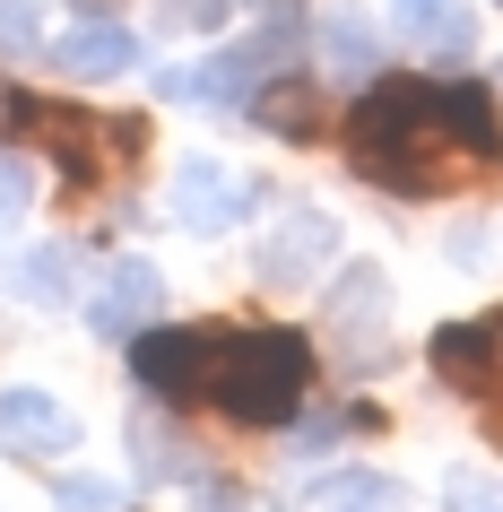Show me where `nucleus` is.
I'll return each mask as SVG.
<instances>
[{
    "label": "nucleus",
    "instance_id": "obj_13",
    "mask_svg": "<svg viewBox=\"0 0 503 512\" xmlns=\"http://www.w3.org/2000/svg\"><path fill=\"white\" fill-rule=\"evenodd\" d=\"M252 122L278 131V139H321L330 113H321V87H313V79H269L261 96H252Z\"/></svg>",
    "mask_w": 503,
    "mask_h": 512
},
{
    "label": "nucleus",
    "instance_id": "obj_19",
    "mask_svg": "<svg viewBox=\"0 0 503 512\" xmlns=\"http://www.w3.org/2000/svg\"><path fill=\"white\" fill-rule=\"evenodd\" d=\"M35 35H44V0H0V44L27 53Z\"/></svg>",
    "mask_w": 503,
    "mask_h": 512
},
{
    "label": "nucleus",
    "instance_id": "obj_20",
    "mask_svg": "<svg viewBox=\"0 0 503 512\" xmlns=\"http://www.w3.org/2000/svg\"><path fill=\"white\" fill-rule=\"evenodd\" d=\"M226 9H235V0H157V18H165V27H183V35L226 27Z\"/></svg>",
    "mask_w": 503,
    "mask_h": 512
},
{
    "label": "nucleus",
    "instance_id": "obj_18",
    "mask_svg": "<svg viewBox=\"0 0 503 512\" xmlns=\"http://www.w3.org/2000/svg\"><path fill=\"white\" fill-rule=\"evenodd\" d=\"M373 408H330V417H304V452H330V443H347V434H365Z\"/></svg>",
    "mask_w": 503,
    "mask_h": 512
},
{
    "label": "nucleus",
    "instance_id": "obj_14",
    "mask_svg": "<svg viewBox=\"0 0 503 512\" xmlns=\"http://www.w3.org/2000/svg\"><path fill=\"white\" fill-rule=\"evenodd\" d=\"M304 512H399V486L382 469H321L304 486Z\"/></svg>",
    "mask_w": 503,
    "mask_h": 512
},
{
    "label": "nucleus",
    "instance_id": "obj_4",
    "mask_svg": "<svg viewBox=\"0 0 503 512\" xmlns=\"http://www.w3.org/2000/svg\"><path fill=\"white\" fill-rule=\"evenodd\" d=\"M287 18H269L261 35H235L226 53H209V61H191V70H157V96L165 105H252L269 87V70L287 61Z\"/></svg>",
    "mask_w": 503,
    "mask_h": 512
},
{
    "label": "nucleus",
    "instance_id": "obj_6",
    "mask_svg": "<svg viewBox=\"0 0 503 512\" xmlns=\"http://www.w3.org/2000/svg\"><path fill=\"white\" fill-rule=\"evenodd\" d=\"M252 200H261V183H243L235 165H217V157H183V165H174V217H183L191 235H226V226H243Z\"/></svg>",
    "mask_w": 503,
    "mask_h": 512
},
{
    "label": "nucleus",
    "instance_id": "obj_15",
    "mask_svg": "<svg viewBox=\"0 0 503 512\" xmlns=\"http://www.w3.org/2000/svg\"><path fill=\"white\" fill-rule=\"evenodd\" d=\"M131 460L148 469V478H165V486H191V478H200V452L165 426L157 408H139V417H131Z\"/></svg>",
    "mask_w": 503,
    "mask_h": 512
},
{
    "label": "nucleus",
    "instance_id": "obj_12",
    "mask_svg": "<svg viewBox=\"0 0 503 512\" xmlns=\"http://www.w3.org/2000/svg\"><path fill=\"white\" fill-rule=\"evenodd\" d=\"M44 61H53L61 79H122V70H139V35L113 27V18H79Z\"/></svg>",
    "mask_w": 503,
    "mask_h": 512
},
{
    "label": "nucleus",
    "instance_id": "obj_5",
    "mask_svg": "<svg viewBox=\"0 0 503 512\" xmlns=\"http://www.w3.org/2000/svg\"><path fill=\"white\" fill-rule=\"evenodd\" d=\"M18 122L70 165V183H105V174H122L148 148L139 122H105V113H79V105H18Z\"/></svg>",
    "mask_w": 503,
    "mask_h": 512
},
{
    "label": "nucleus",
    "instance_id": "obj_7",
    "mask_svg": "<svg viewBox=\"0 0 503 512\" xmlns=\"http://www.w3.org/2000/svg\"><path fill=\"white\" fill-rule=\"evenodd\" d=\"M339 261V226L321 209H295V217H278L261 235V252H252V270H261V287H313L321 270Z\"/></svg>",
    "mask_w": 503,
    "mask_h": 512
},
{
    "label": "nucleus",
    "instance_id": "obj_3",
    "mask_svg": "<svg viewBox=\"0 0 503 512\" xmlns=\"http://www.w3.org/2000/svg\"><path fill=\"white\" fill-rule=\"evenodd\" d=\"M321 356L347 374H373L391 356V270L382 261H347L321 296Z\"/></svg>",
    "mask_w": 503,
    "mask_h": 512
},
{
    "label": "nucleus",
    "instance_id": "obj_24",
    "mask_svg": "<svg viewBox=\"0 0 503 512\" xmlns=\"http://www.w3.org/2000/svg\"><path fill=\"white\" fill-rule=\"evenodd\" d=\"M486 443H495V452H503V391H495V400H486Z\"/></svg>",
    "mask_w": 503,
    "mask_h": 512
},
{
    "label": "nucleus",
    "instance_id": "obj_10",
    "mask_svg": "<svg viewBox=\"0 0 503 512\" xmlns=\"http://www.w3.org/2000/svg\"><path fill=\"white\" fill-rule=\"evenodd\" d=\"M434 374H443L460 400H495V391H503V339H495V322L434 330Z\"/></svg>",
    "mask_w": 503,
    "mask_h": 512
},
{
    "label": "nucleus",
    "instance_id": "obj_23",
    "mask_svg": "<svg viewBox=\"0 0 503 512\" xmlns=\"http://www.w3.org/2000/svg\"><path fill=\"white\" fill-rule=\"evenodd\" d=\"M35 200V165L27 157H0V217H18Z\"/></svg>",
    "mask_w": 503,
    "mask_h": 512
},
{
    "label": "nucleus",
    "instance_id": "obj_9",
    "mask_svg": "<svg viewBox=\"0 0 503 512\" xmlns=\"http://www.w3.org/2000/svg\"><path fill=\"white\" fill-rule=\"evenodd\" d=\"M70 443H79L70 400H53V391H0V452H18V460H61Z\"/></svg>",
    "mask_w": 503,
    "mask_h": 512
},
{
    "label": "nucleus",
    "instance_id": "obj_2",
    "mask_svg": "<svg viewBox=\"0 0 503 512\" xmlns=\"http://www.w3.org/2000/svg\"><path fill=\"white\" fill-rule=\"evenodd\" d=\"M131 365L157 400H209L243 426H295L304 391H313V339L304 330H235V322H200V330H139Z\"/></svg>",
    "mask_w": 503,
    "mask_h": 512
},
{
    "label": "nucleus",
    "instance_id": "obj_17",
    "mask_svg": "<svg viewBox=\"0 0 503 512\" xmlns=\"http://www.w3.org/2000/svg\"><path fill=\"white\" fill-rule=\"evenodd\" d=\"M9 287H18L27 304H70V252H61V243H35V252H18Z\"/></svg>",
    "mask_w": 503,
    "mask_h": 512
},
{
    "label": "nucleus",
    "instance_id": "obj_21",
    "mask_svg": "<svg viewBox=\"0 0 503 512\" xmlns=\"http://www.w3.org/2000/svg\"><path fill=\"white\" fill-rule=\"evenodd\" d=\"M53 495H61V512H113V504H122V486H113V478H61Z\"/></svg>",
    "mask_w": 503,
    "mask_h": 512
},
{
    "label": "nucleus",
    "instance_id": "obj_16",
    "mask_svg": "<svg viewBox=\"0 0 503 512\" xmlns=\"http://www.w3.org/2000/svg\"><path fill=\"white\" fill-rule=\"evenodd\" d=\"M321 61H330L339 79H373V70H382V35H373L356 9H330V18H321Z\"/></svg>",
    "mask_w": 503,
    "mask_h": 512
},
{
    "label": "nucleus",
    "instance_id": "obj_25",
    "mask_svg": "<svg viewBox=\"0 0 503 512\" xmlns=\"http://www.w3.org/2000/svg\"><path fill=\"white\" fill-rule=\"evenodd\" d=\"M0 122H18V96H9V87H0Z\"/></svg>",
    "mask_w": 503,
    "mask_h": 512
},
{
    "label": "nucleus",
    "instance_id": "obj_11",
    "mask_svg": "<svg viewBox=\"0 0 503 512\" xmlns=\"http://www.w3.org/2000/svg\"><path fill=\"white\" fill-rule=\"evenodd\" d=\"M391 27L408 35V44H417L425 61H434V70H460V53H469L477 44V18H469V0H391Z\"/></svg>",
    "mask_w": 503,
    "mask_h": 512
},
{
    "label": "nucleus",
    "instance_id": "obj_1",
    "mask_svg": "<svg viewBox=\"0 0 503 512\" xmlns=\"http://www.w3.org/2000/svg\"><path fill=\"white\" fill-rule=\"evenodd\" d=\"M356 174L408 200H451L503 174V113L486 87L460 79H391L365 87V105L347 122Z\"/></svg>",
    "mask_w": 503,
    "mask_h": 512
},
{
    "label": "nucleus",
    "instance_id": "obj_28",
    "mask_svg": "<svg viewBox=\"0 0 503 512\" xmlns=\"http://www.w3.org/2000/svg\"><path fill=\"white\" fill-rule=\"evenodd\" d=\"M495 79H503V70H495Z\"/></svg>",
    "mask_w": 503,
    "mask_h": 512
},
{
    "label": "nucleus",
    "instance_id": "obj_8",
    "mask_svg": "<svg viewBox=\"0 0 503 512\" xmlns=\"http://www.w3.org/2000/svg\"><path fill=\"white\" fill-rule=\"evenodd\" d=\"M157 313H165L157 261H105L96 296H87V330L96 339H139V330H157Z\"/></svg>",
    "mask_w": 503,
    "mask_h": 512
},
{
    "label": "nucleus",
    "instance_id": "obj_26",
    "mask_svg": "<svg viewBox=\"0 0 503 512\" xmlns=\"http://www.w3.org/2000/svg\"><path fill=\"white\" fill-rule=\"evenodd\" d=\"M79 9H87V18H105V9H113V0H79Z\"/></svg>",
    "mask_w": 503,
    "mask_h": 512
},
{
    "label": "nucleus",
    "instance_id": "obj_22",
    "mask_svg": "<svg viewBox=\"0 0 503 512\" xmlns=\"http://www.w3.org/2000/svg\"><path fill=\"white\" fill-rule=\"evenodd\" d=\"M443 504H451V512H503V486H495V478H451Z\"/></svg>",
    "mask_w": 503,
    "mask_h": 512
},
{
    "label": "nucleus",
    "instance_id": "obj_27",
    "mask_svg": "<svg viewBox=\"0 0 503 512\" xmlns=\"http://www.w3.org/2000/svg\"><path fill=\"white\" fill-rule=\"evenodd\" d=\"M495 9H503V0H495Z\"/></svg>",
    "mask_w": 503,
    "mask_h": 512
}]
</instances>
